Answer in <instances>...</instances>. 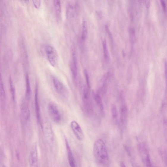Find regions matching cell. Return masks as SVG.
Masks as SVG:
<instances>
[{"instance_id":"obj_1","label":"cell","mask_w":167,"mask_h":167,"mask_svg":"<svg viewBox=\"0 0 167 167\" xmlns=\"http://www.w3.org/2000/svg\"><path fill=\"white\" fill-rule=\"evenodd\" d=\"M93 154L99 163L103 165H107L108 155L105 144L102 139H99L95 143L93 147Z\"/></svg>"},{"instance_id":"obj_2","label":"cell","mask_w":167,"mask_h":167,"mask_svg":"<svg viewBox=\"0 0 167 167\" xmlns=\"http://www.w3.org/2000/svg\"><path fill=\"white\" fill-rule=\"evenodd\" d=\"M45 51L48 61L53 67L57 65L58 62V55L55 48L50 45L45 46Z\"/></svg>"},{"instance_id":"obj_3","label":"cell","mask_w":167,"mask_h":167,"mask_svg":"<svg viewBox=\"0 0 167 167\" xmlns=\"http://www.w3.org/2000/svg\"><path fill=\"white\" fill-rule=\"evenodd\" d=\"M49 115L52 121L56 123H59L61 121L62 116L59 110L53 103H50L48 105Z\"/></svg>"},{"instance_id":"obj_4","label":"cell","mask_w":167,"mask_h":167,"mask_svg":"<svg viewBox=\"0 0 167 167\" xmlns=\"http://www.w3.org/2000/svg\"><path fill=\"white\" fill-rule=\"evenodd\" d=\"M52 81L53 85L57 92L63 96H66L67 95L68 92L67 89L58 78L54 76H53Z\"/></svg>"},{"instance_id":"obj_5","label":"cell","mask_w":167,"mask_h":167,"mask_svg":"<svg viewBox=\"0 0 167 167\" xmlns=\"http://www.w3.org/2000/svg\"><path fill=\"white\" fill-rule=\"evenodd\" d=\"M29 164L30 167H39L38 151L36 146H33L30 151Z\"/></svg>"},{"instance_id":"obj_6","label":"cell","mask_w":167,"mask_h":167,"mask_svg":"<svg viewBox=\"0 0 167 167\" xmlns=\"http://www.w3.org/2000/svg\"><path fill=\"white\" fill-rule=\"evenodd\" d=\"M71 127L76 137L79 140H82L84 138L82 130L77 122L72 121L71 123Z\"/></svg>"},{"instance_id":"obj_7","label":"cell","mask_w":167,"mask_h":167,"mask_svg":"<svg viewBox=\"0 0 167 167\" xmlns=\"http://www.w3.org/2000/svg\"><path fill=\"white\" fill-rule=\"evenodd\" d=\"M73 78L75 81L78 75L77 60L76 53L73 50L72 53V61L70 65Z\"/></svg>"},{"instance_id":"obj_8","label":"cell","mask_w":167,"mask_h":167,"mask_svg":"<svg viewBox=\"0 0 167 167\" xmlns=\"http://www.w3.org/2000/svg\"><path fill=\"white\" fill-rule=\"evenodd\" d=\"M35 106L37 119L39 124L41 125V119L38 99V89L37 85H36L35 94Z\"/></svg>"},{"instance_id":"obj_9","label":"cell","mask_w":167,"mask_h":167,"mask_svg":"<svg viewBox=\"0 0 167 167\" xmlns=\"http://www.w3.org/2000/svg\"><path fill=\"white\" fill-rule=\"evenodd\" d=\"M120 120L122 125H125L128 116L127 107L125 104L122 105L120 110Z\"/></svg>"},{"instance_id":"obj_10","label":"cell","mask_w":167,"mask_h":167,"mask_svg":"<svg viewBox=\"0 0 167 167\" xmlns=\"http://www.w3.org/2000/svg\"><path fill=\"white\" fill-rule=\"evenodd\" d=\"M21 109L22 115L23 118L26 121H29L31 116V113L27 103L24 101L22 103Z\"/></svg>"},{"instance_id":"obj_11","label":"cell","mask_w":167,"mask_h":167,"mask_svg":"<svg viewBox=\"0 0 167 167\" xmlns=\"http://www.w3.org/2000/svg\"><path fill=\"white\" fill-rule=\"evenodd\" d=\"M56 15L57 19L60 21L62 18V6L61 1L55 0L53 1Z\"/></svg>"},{"instance_id":"obj_12","label":"cell","mask_w":167,"mask_h":167,"mask_svg":"<svg viewBox=\"0 0 167 167\" xmlns=\"http://www.w3.org/2000/svg\"><path fill=\"white\" fill-rule=\"evenodd\" d=\"M65 142L70 165L71 167H76L74 158L67 140L66 139Z\"/></svg>"},{"instance_id":"obj_13","label":"cell","mask_w":167,"mask_h":167,"mask_svg":"<svg viewBox=\"0 0 167 167\" xmlns=\"http://www.w3.org/2000/svg\"><path fill=\"white\" fill-rule=\"evenodd\" d=\"M29 77L28 73H26L25 77L26 81V98L27 101H29L31 98V89L30 84Z\"/></svg>"},{"instance_id":"obj_14","label":"cell","mask_w":167,"mask_h":167,"mask_svg":"<svg viewBox=\"0 0 167 167\" xmlns=\"http://www.w3.org/2000/svg\"><path fill=\"white\" fill-rule=\"evenodd\" d=\"M94 98L96 105L98 106L100 111H103L104 110V106L101 96L98 93H95L94 95Z\"/></svg>"},{"instance_id":"obj_15","label":"cell","mask_w":167,"mask_h":167,"mask_svg":"<svg viewBox=\"0 0 167 167\" xmlns=\"http://www.w3.org/2000/svg\"><path fill=\"white\" fill-rule=\"evenodd\" d=\"M103 55L105 60L106 61H108L109 58V55L108 50L107 47V45L105 40H104L103 42Z\"/></svg>"},{"instance_id":"obj_16","label":"cell","mask_w":167,"mask_h":167,"mask_svg":"<svg viewBox=\"0 0 167 167\" xmlns=\"http://www.w3.org/2000/svg\"><path fill=\"white\" fill-rule=\"evenodd\" d=\"M88 29L87 27L86 23L85 21H84L83 24L82 31L81 35V39L83 42L86 40L87 35Z\"/></svg>"},{"instance_id":"obj_17","label":"cell","mask_w":167,"mask_h":167,"mask_svg":"<svg viewBox=\"0 0 167 167\" xmlns=\"http://www.w3.org/2000/svg\"><path fill=\"white\" fill-rule=\"evenodd\" d=\"M142 159L146 167H152L149 154L143 157Z\"/></svg>"},{"instance_id":"obj_18","label":"cell","mask_w":167,"mask_h":167,"mask_svg":"<svg viewBox=\"0 0 167 167\" xmlns=\"http://www.w3.org/2000/svg\"><path fill=\"white\" fill-rule=\"evenodd\" d=\"M9 83L10 89L13 100L15 101V89L11 78H10L9 79Z\"/></svg>"},{"instance_id":"obj_19","label":"cell","mask_w":167,"mask_h":167,"mask_svg":"<svg viewBox=\"0 0 167 167\" xmlns=\"http://www.w3.org/2000/svg\"><path fill=\"white\" fill-rule=\"evenodd\" d=\"M111 113L113 119H116L118 116V112L116 107L114 105H112L111 107Z\"/></svg>"},{"instance_id":"obj_20","label":"cell","mask_w":167,"mask_h":167,"mask_svg":"<svg viewBox=\"0 0 167 167\" xmlns=\"http://www.w3.org/2000/svg\"><path fill=\"white\" fill-rule=\"evenodd\" d=\"M160 155L166 167H167V152L165 150L160 151Z\"/></svg>"},{"instance_id":"obj_21","label":"cell","mask_w":167,"mask_h":167,"mask_svg":"<svg viewBox=\"0 0 167 167\" xmlns=\"http://www.w3.org/2000/svg\"><path fill=\"white\" fill-rule=\"evenodd\" d=\"M1 95L2 101H4L5 98V92L4 85H3V84L1 78Z\"/></svg>"},{"instance_id":"obj_22","label":"cell","mask_w":167,"mask_h":167,"mask_svg":"<svg viewBox=\"0 0 167 167\" xmlns=\"http://www.w3.org/2000/svg\"><path fill=\"white\" fill-rule=\"evenodd\" d=\"M84 74L85 77L86 84L87 85L86 86L89 89H90V88H91V86H90L89 76L88 73L86 70H84Z\"/></svg>"},{"instance_id":"obj_23","label":"cell","mask_w":167,"mask_h":167,"mask_svg":"<svg viewBox=\"0 0 167 167\" xmlns=\"http://www.w3.org/2000/svg\"><path fill=\"white\" fill-rule=\"evenodd\" d=\"M33 5L36 9H39L40 7L41 1L40 0H33L32 1Z\"/></svg>"},{"instance_id":"obj_24","label":"cell","mask_w":167,"mask_h":167,"mask_svg":"<svg viewBox=\"0 0 167 167\" xmlns=\"http://www.w3.org/2000/svg\"><path fill=\"white\" fill-rule=\"evenodd\" d=\"M165 76L167 83V62H165Z\"/></svg>"},{"instance_id":"obj_25","label":"cell","mask_w":167,"mask_h":167,"mask_svg":"<svg viewBox=\"0 0 167 167\" xmlns=\"http://www.w3.org/2000/svg\"><path fill=\"white\" fill-rule=\"evenodd\" d=\"M161 3L162 5V8L164 11L166 10V5L165 2L163 1H161Z\"/></svg>"},{"instance_id":"obj_26","label":"cell","mask_w":167,"mask_h":167,"mask_svg":"<svg viewBox=\"0 0 167 167\" xmlns=\"http://www.w3.org/2000/svg\"><path fill=\"white\" fill-rule=\"evenodd\" d=\"M132 162L133 167H140L137 163L134 162V161H133Z\"/></svg>"},{"instance_id":"obj_27","label":"cell","mask_w":167,"mask_h":167,"mask_svg":"<svg viewBox=\"0 0 167 167\" xmlns=\"http://www.w3.org/2000/svg\"><path fill=\"white\" fill-rule=\"evenodd\" d=\"M120 165H121V167H126L125 163L123 162H121Z\"/></svg>"}]
</instances>
